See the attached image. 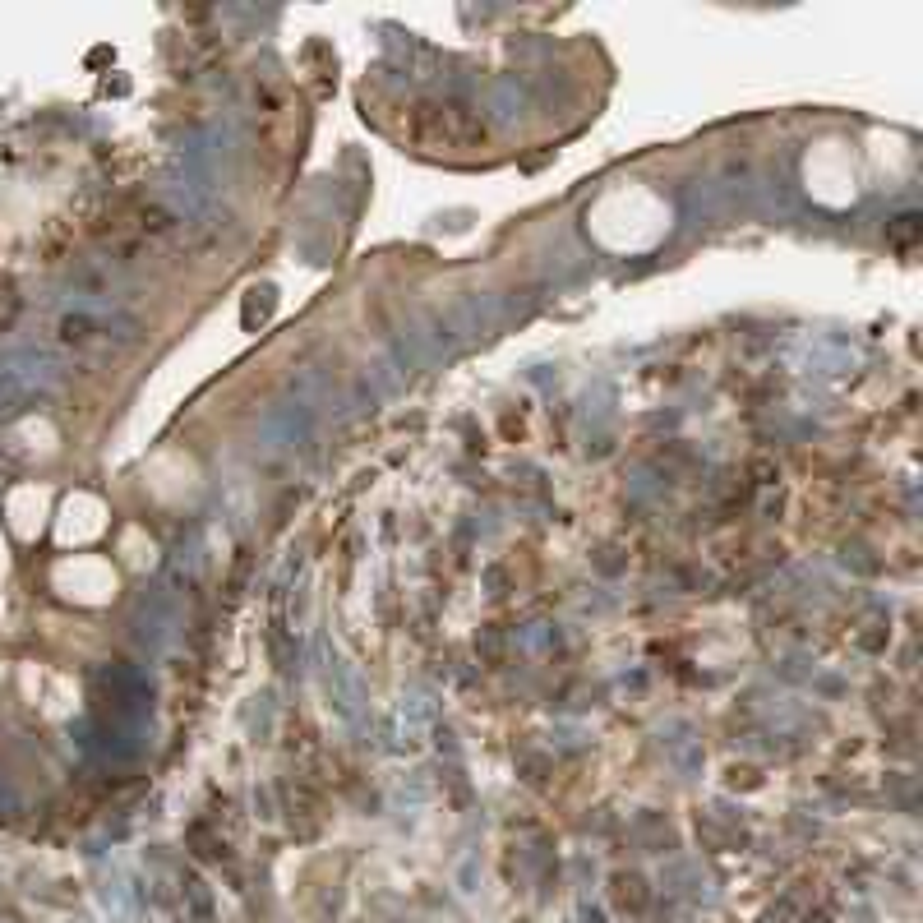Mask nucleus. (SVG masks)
Masks as SVG:
<instances>
[{
    "mask_svg": "<svg viewBox=\"0 0 923 923\" xmlns=\"http://www.w3.org/2000/svg\"><path fill=\"white\" fill-rule=\"evenodd\" d=\"M416 144L425 148H439V153H457V148H476L480 139H485V130H480L476 120L467 116L462 107H444V102H416V107H407V130Z\"/></svg>",
    "mask_w": 923,
    "mask_h": 923,
    "instance_id": "1",
    "label": "nucleus"
}]
</instances>
